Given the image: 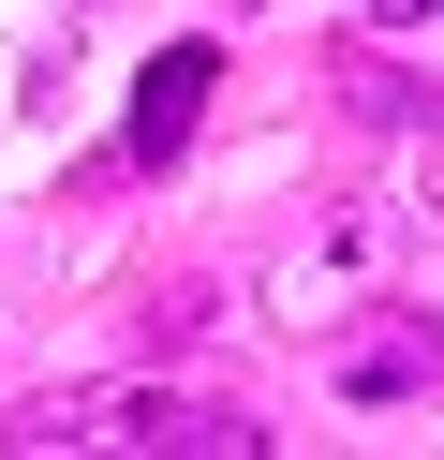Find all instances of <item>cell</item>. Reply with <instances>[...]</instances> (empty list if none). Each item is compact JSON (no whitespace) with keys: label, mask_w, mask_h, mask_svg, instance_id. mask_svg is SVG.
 I'll use <instances>...</instances> for the list:
<instances>
[{"label":"cell","mask_w":444,"mask_h":460,"mask_svg":"<svg viewBox=\"0 0 444 460\" xmlns=\"http://www.w3.org/2000/svg\"><path fill=\"white\" fill-rule=\"evenodd\" d=\"M15 460H59V446H163V460H266V416L252 401H207V386H59V401H15L0 416Z\"/></svg>","instance_id":"1"},{"label":"cell","mask_w":444,"mask_h":460,"mask_svg":"<svg viewBox=\"0 0 444 460\" xmlns=\"http://www.w3.org/2000/svg\"><path fill=\"white\" fill-rule=\"evenodd\" d=\"M385 252H400V208H326L311 238H282V327L296 341H326V327H355V312H385Z\"/></svg>","instance_id":"2"},{"label":"cell","mask_w":444,"mask_h":460,"mask_svg":"<svg viewBox=\"0 0 444 460\" xmlns=\"http://www.w3.org/2000/svg\"><path fill=\"white\" fill-rule=\"evenodd\" d=\"M207 104H222V45H163V60L134 75V134H118V164H148V179H163V164L207 134Z\"/></svg>","instance_id":"3"},{"label":"cell","mask_w":444,"mask_h":460,"mask_svg":"<svg viewBox=\"0 0 444 460\" xmlns=\"http://www.w3.org/2000/svg\"><path fill=\"white\" fill-rule=\"evenodd\" d=\"M326 386H341V401H414V386H444V327L385 297V327H326Z\"/></svg>","instance_id":"4"},{"label":"cell","mask_w":444,"mask_h":460,"mask_svg":"<svg viewBox=\"0 0 444 460\" xmlns=\"http://www.w3.org/2000/svg\"><path fill=\"white\" fill-rule=\"evenodd\" d=\"M326 75H341V119H370V134H400V119H430V90H400V75L370 60V45H341V60H326Z\"/></svg>","instance_id":"5"},{"label":"cell","mask_w":444,"mask_h":460,"mask_svg":"<svg viewBox=\"0 0 444 460\" xmlns=\"http://www.w3.org/2000/svg\"><path fill=\"white\" fill-rule=\"evenodd\" d=\"M414 208L444 223V104H430V119H414Z\"/></svg>","instance_id":"6"},{"label":"cell","mask_w":444,"mask_h":460,"mask_svg":"<svg viewBox=\"0 0 444 460\" xmlns=\"http://www.w3.org/2000/svg\"><path fill=\"white\" fill-rule=\"evenodd\" d=\"M370 15H385V31H414V15H444V0H370Z\"/></svg>","instance_id":"7"}]
</instances>
